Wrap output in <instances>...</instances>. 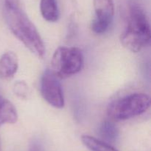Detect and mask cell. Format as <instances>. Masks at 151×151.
Instances as JSON below:
<instances>
[{
  "instance_id": "obj_7",
  "label": "cell",
  "mask_w": 151,
  "mask_h": 151,
  "mask_svg": "<svg viewBox=\"0 0 151 151\" xmlns=\"http://www.w3.org/2000/svg\"><path fill=\"white\" fill-rule=\"evenodd\" d=\"M18 68L19 59L15 53L6 52L0 57V78L10 80L16 73Z\"/></svg>"
},
{
  "instance_id": "obj_2",
  "label": "cell",
  "mask_w": 151,
  "mask_h": 151,
  "mask_svg": "<svg viewBox=\"0 0 151 151\" xmlns=\"http://www.w3.org/2000/svg\"><path fill=\"white\" fill-rule=\"evenodd\" d=\"M150 37V26L146 13L138 4H131L126 26L121 34V43L130 51L137 53L148 45Z\"/></svg>"
},
{
  "instance_id": "obj_8",
  "label": "cell",
  "mask_w": 151,
  "mask_h": 151,
  "mask_svg": "<svg viewBox=\"0 0 151 151\" xmlns=\"http://www.w3.org/2000/svg\"><path fill=\"white\" fill-rule=\"evenodd\" d=\"M18 120V113L14 105L0 93V126L14 124Z\"/></svg>"
},
{
  "instance_id": "obj_13",
  "label": "cell",
  "mask_w": 151,
  "mask_h": 151,
  "mask_svg": "<svg viewBox=\"0 0 151 151\" xmlns=\"http://www.w3.org/2000/svg\"><path fill=\"white\" fill-rule=\"evenodd\" d=\"M28 151H44V150L39 142H33L29 146Z\"/></svg>"
},
{
  "instance_id": "obj_12",
  "label": "cell",
  "mask_w": 151,
  "mask_h": 151,
  "mask_svg": "<svg viewBox=\"0 0 151 151\" xmlns=\"http://www.w3.org/2000/svg\"><path fill=\"white\" fill-rule=\"evenodd\" d=\"M13 92L18 97L25 99L29 94V89L24 81H18L13 86Z\"/></svg>"
},
{
  "instance_id": "obj_5",
  "label": "cell",
  "mask_w": 151,
  "mask_h": 151,
  "mask_svg": "<svg viewBox=\"0 0 151 151\" xmlns=\"http://www.w3.org/2000/svg\"><path fill=\"white\" fill-rule=\"evenodd\" d=\"M41 93L44 100L51 106L58 109L64 106V97L61 84L51 70L44 71L41 77Z\"/></svg>"
},
{
  "instance_id": "obj_11",
  "label": "cell",
  "mask_w": 151,
  "mask_h": 151,
  "mask_svg": "<svg viewBox=\"0 0 151 151\" xmlns=\"http://www.w3.org/2000/svg\"><path fill=\"white\" fill-rule=\"evenodd\" d=\"M100 134L105 141L113 142L117 138L118 130L115 124L111 121H105L100 127Z\"/></svg>"
},
{
  "instance_id": "obj_4",
  "label": "cell",
  "mask_w": 151,
  "mask_h": 151,
  "mask_svg": "<svg viewBox=\"0 0 151 151\" xmlns=\"http://www.w3.org/2000/svg\"><path fill=\"white\" fill-rule=\"evenodd\" d=\"M83 64L84 58L81 49L59 47L52 58L51 70L58 78H66L81 72Z\"/></svg>"
},
{
  "instance_id": "obj_1",
  "label": "cell",
  "mask_w": 151,
  "mask_h": 151,
  "mask_svg": "<svg viewBox=\"0 0 151 151\" xmlns=\"http://www.w3.org/2000/svg\"><path fill=\"white\" fill-rule=\"evenodd\" d=\"M4 17L13 35L32 53L42 59L46 53L41 35L21 8L20 0H4Z\"/></svg>"
},
{
  "instance_id": "obj_6",
  "label": "cell",
  "mask_w": 151,
  "mask_h": 151,
  "mask_svg": "<svg viewBox=\"0 0 151 151\" xmlns=\"http://www.w3.org/2000/svg\"><path fill=\"white\" fill-rule=\"evenodd\" d=\"M95 18L91 28L94 33L103 34L109 29L114 15V0H93Z\"/></svg>"
},
{
  "instance_id": "obj_10",
  "label": "cell",
  "mask_w": 151,
  "mask_h": 151,
  "mask_svg": "<svg viewBox=\"0 0 151 151\" xmlns=\"http://www.w3.org/2000/svg\"><path fill=\"white\" fill-rule=\"evenodd\" d=\"M81 141L87 148L91 151H119L105 141L100 140L89 135L81 136Z\"/></svg>"
},
{
  "instance_id": "obj_9",
  "label": "cell",
  "mask_w": 151,
  "mask_h": 151,
  "mask_svg": "<svg viewBox=\"0 0 151 151\" xmlns=\"http://www.w3.org/2000/svg\"><path fill=\"white\" fill-rule=\"evenodd\" d=\"M40 10L43 18L50 22H57L60 16L56 0H41Z\"/></svg>"
},
{
  "instance_id": "obj_3",
  "label": "cell",
  "mask_w": 151,
  "mask_h": 151,
  "mask_svg": "<svg viewBox=\"0 0 151 151\" xmlns=\"http://www.w3.org/2000/svg\"><path fill=\"white\" fill-rule=\"evenodd\" d=\"M150 106V99L147 94L135 93L111 102L106 113L111 120L125 121L145 113Z\"/></svg>"
}]
</instances>
